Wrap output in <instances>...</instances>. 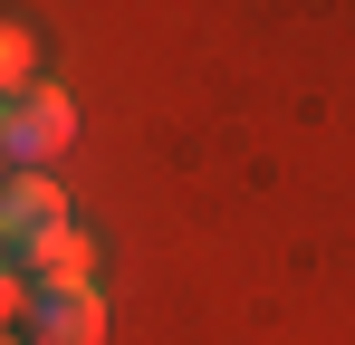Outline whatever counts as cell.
<instances>
[{
  "label": "cell",
  "mask_w": 355,
  "mask_h": 345,
  "mask_svg": "<svg viewBox=\"0 0 355 345\" xmlns=\"http://www.w3.org/2000/svg\"><path fill=\"white\" fill-rule=\"evenodd\" d=\"M87 259H96V249H87V230L67 221V230H49V240H29L10 269H19L29 288H87Z\"/></svg>",
  "instance_id": "277c9868"
},
{
  "label": "cell",
  "mask_w": 355,
  "mask_h": 345,
  "mask_svg": "<svg viewBox=\"0 0 355 345\" xmlns=\"http://www.w3.org/2000/svg\"><path fill=\"white\" fill-rule=\"evenodd\" d=\"M0 345H29V336H0Z\"/></svg>",
  "instance_id": "52a82bcc"
},
{
  "label": "cell",
  "mask_w": 355,
  "mask_h": 345,
  "mask_svg": "<svg viewBox=\"0 0 355 345\" xmlns=\"http://www.w3.org/2000/svg\"><path fill=\"white\" fill-rule=\"evenodd\" d=\"M29 87H39V39L0 19V106H10V96H29Z\"/></svg>",
  "instance_id": "5b68a950"
},
{
  "label": "cell",
  "mask_w": 355,
  "mask_h": 345,
  "mask_svg": "<svg viewBox=\"0 0 355 345\" xmlns=\"http://www.w3.org/2000/svg\"><path fill=\"white\" fill-rule=\"evenodd\" d=\"M67 134H77V96L39 77L29 96L0 106V163H10V172H49V163L67 154Z\"/></svg>",
  "instance_id": "6da1fadb"
},
{
  "label": "cell",
  "mask_w": 355,
  "mask_h": 345,
  "mask_svg": "<svg viewBox=\"0 0 355 345\" xmlns=\"http://www.w3.org/2000/svg\"><path fill=\"white\" fill-rule=\"evenodd\" d=\"M49 230H67L58 172H10V182H0V259H19V249L49 240Z\"/></svg>",
  "instance_id": "7a4b0ae2"
},
{
  "label": "cell",
  "mask_w": 355,
  "mask_h": 345,
  "mask_svg": "<svg viewBox=\"0 0 355 345\" xmlns=\"http://www.w3.org/2000/svg\"><path fill=\"white\" fill-rule=\"evenodd\" d=\"M10 326H29V278L0 259V336H10Z\"/></svg>",
  "instance_id": "8992f818"
},
{
  "label": "cell",
  "mask_w": 355,
  "mask_h": 345,
  "mask_svg": "<svg viewBox=\"0 0 355 345\" xmlns=\"http://www.w3.org/2000/svg\"><path fill=\"white\" fill-rule=\"evenodd\" d=\"M29 345H106V297L87 288H29Z\"/></svg>",
  "instance_id": "3957f363"
}]
</instances>
